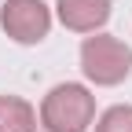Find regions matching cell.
<instances>
[{
    "mask_svg": "<svg viewBox=\"0 0 132 132\" xmlns=\"http://www.w3.org/2000/svg\"><path fill=\"white\" fill-rule=\"evenodd\" d=\"M81 73L99 88H114L132 73V48L110 33H92L81 44Z\"/></svg>",
    "mask_w": 132,
    "mask_h": 132,
    "instance_id": "2",
    "label": "cell"
},
{
    "mask_svg": "<svg viewBox=\"0 0 132 132\" xmlns=\"http://www.w3.org/2000/svg\"><path fill=\"white\" fill-rule=\"evenodd\" d=\"M37 121L48 132H88L95 121V95L77 81H62L40 99Z\"/></svg>",
    "mask_w": 132,
    "mask_h": 132,
    "instance_id": "1",
    "label": "cell"
},
{
    "mask_svg": "<svg viewBox=\"0 0 132 132\" xmlns=\"http://www.w3.org/2000/svg\"><path fill=\"white\" fill-rule=\"evenodd\" d=\"M0 26L15 44H40L52 29V7L44 0H7L0 7Z\"/></svg>",
    "mask_w": 132,
    "mask_h": 132,
    "instance_id": "3",
    "label": "cell"
},
{
    "mask_svg": "<svg viewBox=\"0 0 132 132\" xmlns=\"http://www.w3.org/2000/svg\"><path fill=\"white\" fill-rule=\"evenodd\" d=\"M110 0H55V15L73 33H99L110 19Z\"/></svg>",
    "mask_w": 132,
    "mask_h": 132,
    "instance_id": "4",
    "label": "cell"
},
{
    "mask_svg": "<svg viewBox=\"0 0 132 132\" xmlns=\"http://www.w3.org/2000/svg\"><path fill=\"white\" fill-rule=\"evenodd\" d=\"M95 132H132V106L118 103L95 118Z\"/></svg>",
    "mask_w": 132,
    "mask_h": 132,
    "instance_id": "6",
    "label": "cell"
},
{
    "mask_svg": "<svg viewBox=\"0 0 132 132\" xmlns=\"http://www.w3.org/2000/svg\"><path fill=\"white\" fill-rule=\"evenodd\" d=\"M0 132H37V110L19 95H0Z\"/></svg>",
    "mask_w": 132,
    "mask_h": 132,
    "instance_id": "5",
    "label": "cell"
}]
</instances>
